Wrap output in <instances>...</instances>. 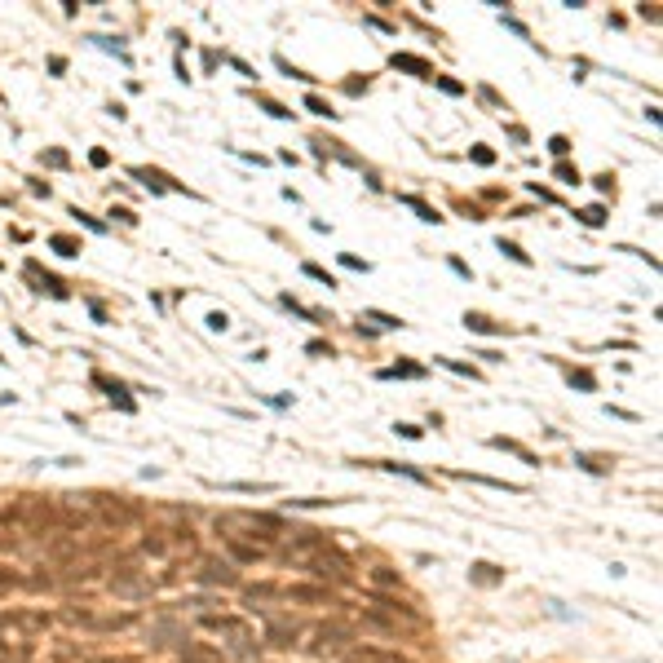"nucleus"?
Wrapping results in <instances>:
<instances>
[{
  "label": "nucleus",
  "mask_w": 663,
  "mask_h": 663,
  "mask_svg": "<svg viewBox=\"0 0 663 663\" xmlns=\"http://www.w3.org/2000/svg\"><path fill=\"white\" fill-rule=\"evenodd\" d=\"M265 602H279V584H248V588H243V606H248V610H257V606H265Z\"/></svg>",
  "instance_id": "obj_13"
},
{
  "label": "nucleus",
  "mask_w": 663,
  "mask_h": 663,
  "mask_svg": "<svg viewBox=\"0 0 663 663\" xmlns=\"http://www.w3.org/2000/svg\"><path fill=\"white\" fill-rule=\"evenodd\" d=\"M18 584H23V579H18V575H13V571H5V566H0V592H9V588H18Z\"/></svg>",
  "instance_id": "obj_24"
},
{
  "label": "nucleus",
  "mask_w": 663,
  "mask_h": 663,
  "mask_svg": "<svg viewBox=\"0 0 663 663\" xmlns=\"http://www.w3.org/2000/svg\"><path fill=\"white\" fill-rule=\"evenodd\" d=\"M310 354H327L332 358V345L327 341H310Z\"/></svg>",
  "instance_id": "obj_31"
},
{
  "label": "nucleus",
  "mask_w": 663,
  "mask_h": 663,
  "mask_svg": "<svg viewBox=\"0 0 663 663\" xmlns=\"http://www.w3.org/2000/svg\"><path fill=\"white\" fill-rule=\"evenodd\" d=\"M394 66H407V71H416V75H425V80H434V66L420 62V58H411V54H398V58H394Z\"/></svg>",
  "instance_id": "obj_18"
},
{
  "label": "nucleus",
  "mask_w": 663,
  "mask_h": 663,
  "mask_svg": "<svg viewBox=\"0 0 663 663\" xmlns=\"http://www.w3.org/2000/svg\"><path fill=\"white\" fill-rule=\"evenodd\" d=\"M464 323H469L473 332H495V323H491V319H482V314H464Z\"/></svg>",
  "instance_id": "obj_22"
},
{
  "label": "nucleus",
  "mask_w": 663,
  "mask_h": 663,
  "mask_svg": "<svg viewBox=\"0 0 663 663\" xmlns=\"http://www.w3.org/2000/svg\"><path fill=\"white\" fill-rule=\"evenodd\" d=\"M305 107H310L314 115H336V111H332V107L323 102V97H305Z\"/></svg>",
  "instance_id": "obj_25"
},
{
  "label": "nucleus",
  "mask_w": 663,
  "mask_h": 663,
  "mask_svg": "<svg viewBox=\"0 0 663 663\" xmlns=\"http://www.w3.org/2000/svg\"><path fill=\"white\" fill-rule=\"evenodd\" d=\"M345 663H411V659L398 655V650H380V645H350Z\"/></svg>",
  "instance_id": "obj_10"
},
{
  "label": "nucleus",
  "mask_w": 663,
  "mask_h": 663,
  "mask_svg": "<svg viewBox=\"0 0 663 663\" xmlns=\"http://www.w3.org/2000/svg\"><path fill=\"white\" fill-rule=\"evenodd\" d=\"M385 469H394V473H407V478H416V482H425V473H416L411 464H385Z\"/></svg>",
  "instance_id": "obj_29"
},
{
  "label": "nucleus",
  "mask_w": 663,
  "mask_h": 663,
  "mask_svg": "<svg viewBox=\"0 0 663 663\" xmlns=\"http://www.w3.org/2000/svg\"><path fill=\"white\" fill-rule=\"evenodd\" d=\"M195 579H199L204 588H235V584H239L235 566H230V561H217V557H204V561H199Z\"/></svg>",
  "instance_id": "obj_6"
},
{
  "label": "nucleus",
  "mask_w": 663,
  "mask_h": 663,
  "mask_svg": "<svg viewBox=\"0 0 663 663\" xmlns=\"http://www.w3.org/2000/svg\"><path fill=\"white\" fill-rule=\"evenodd\" d=\"M89 504H93V518L102 522V526L124 530V526H138L142 522V509L120 500V495H89Z\"/></svg>",
  "instance_id": "obj_2"
},
{
  "label": "nucleus",
  "mask_w": 663,
  "mask_h": 663,
  "mask_svg": "<svg viewBox=\"0 0 663 663\" xmlns=\"http://www.w3.org/2000/svg\"><path fill=\"white\" fill-rule=\"evenodd\" d=\"M142 553H151V557H169V535H164V530H151V535L142 540Z\"/></svg>",
  "instance_id": "obj_17"
},
{
  "label": "nucleus",
  "mask_w": 663,
  "mask_h": 663,
  "mask_svg": "<svg viewBox=\"0 0 663 663\" xmlns=\"http://www.w3.org/2000/svg\"><path fill=\"white\" fill-rule=\"evenodd\" d=\"M62 619H66V624H85V628H89V624H93V610H62Z\"/></svg>",
  "instance_id": "obj_21"
},
{
  "label": "nucleus",
  "mask_w": 663,
  "mask_h": 663,
  "mask_svg": "<svg viewBox=\"0 0 663 663\" xmlns=\"http://www.w3.org/2000/svg\"><path fill=\"white\" fill-rule=\"evenodd\" d=\"M305 274H310V279H319V284H327V288H336V279H332L323 265H305Z\"/></svg>",
  "instance_id": "obj_23"
},
{
  "label": "nucleus",
  "mask_w": 663,
  "mask_h": 663,
  "mask_svg": "<svg viewBox=\"0 0 663 663\" xmlns=\"http://www.w3.org/2000/svg\"><path fill=\"white\" fill-rule=\"evenodd\" d=\"M500 253H509L513 261H522V265H526V253H522V248H518V243H504V239H500Z\"/></svg>",
  "instance_id": "obj_28"
},
{
  "label": "nucleus",
  "mask_w": 663,
  "mask_h": 663,
  "mask_svg": "<svg viewBox=\"0 0 663 663\" xmlns=\"http://www.w3.org/2000/svg\"><path fill=\"white\" fill-rule=\"evenodd\" d=\"M5 522H18L23 530H31V535H44V530L62 526V509L54 500H40V495H23V500L5 513Z\"/></svg>",
  "instance_id": "obj_1"
},
{
  "label": "nucleus",
  "mask_w": 663,
  "mask_h": 663,
  "mask_svg": "<svg viewBox=\"0 0 663 663\" xmlns=\"http://www.w3.org/2000/svg\"><path fill=\"white\" fill-rule=\"evenodd\" d=\"M407 204L416 208V212H420L425 221H442V212H438V208H429V204H420V199H407Z\"/></svg>",
  "instance_id": "obj_20"
},
{
  "label": "nucleus",
  "mask_w": 663,
  "mask_h": 663,
  "mask_svg": "<svg viewBox=\"0 0 663 663\" xmlns=\"http://www.w3.org/2000/svg\"><path fill=\"white\" fill-rule=\"evenodd\" d=\"M305 571L314 575V579H323V588H327V579L332 584H350V557H341L336 549H327V553H319V557H310L305 561Z\"/></svg>",
  "instance_id": "obj_4"
},
{
  "label": "nucleus",
  "mask_w": 663,
  "mask_h": 663,
  "mask_svg": "<svg viewBox=\"0 0 663 663\" xmlns=\"http://www.w3.org/2000/svg\"><path fill=\"white\" fill-rule=\"evenodd\" d=\"M199 628H208V633H221V637H248V624L243 619H235V615H204L199 619Z\"/></svg>",
  "instance_id": "obj_12"
},
{
  "label": "nucleus",
  "mask_w": 663,
  "mask_h": 663,
  "mask_svg": "<svg viewBox=\"0 0 663 663\" xmlns=\"http://www.w3.org/2000/svg\"><path fill=\"white\" fill-rule=\"evenodd\" d=\"M226 323H230V319H226V314H208V327H212V332H221Z\"/></svg>",
  "instance_id": "obj_30"
},
{
  "label": "nucleus",
  "mask_w": 663,
  "mask_h": 663,
  "mask_svg": "<svg viewBox=\"0 0 663 663\" xmlns=\"http://www.w3.org/2000/svg\"><path fill=\"white\" fill-rule=\"evenodd\" d=\"M332 549V540H327V530H296L292 540H284V557L296 561V566H305L310 557H319Z\"/></svg>",
  "instance_id": "obj_3"
},
{
  "label": "nucleus",
  "mask_w": 663,
  "mask_h": 663,
  "mask_svg": "<svg viewBox=\"0 0 663 663\" xmlns=\"http://www.w3.org/2000/svg\"><path fill=\"white\" fill-rule=\"evenodd\" d=\"M133 624H138V615H133V610H124V615H107V619L93 615L89 628H97V633H124V628H133Z\"/></svg>",
  "instance_id": "obj_14"
},
{
  "label": "nucleus",
  "mask_w": 663,
  "mask_h": 663,
  "mask_svg": "<svg viewBox=\"0 0 663 663\" xmlns=\"http://www.w3.org/2000/svg\"><path fill=\"white\" fill-rule=\"evenodd\" d=\"M230 491H248L253 495V491H270V482H230Z\"/></svg>",
  "instance_id": "obj_26"
},
{
  "label": "nucleus",
  "mask_w": 663,
  "mask_h": 663,
  "mask_svg": "<svg viewBox=\"0 0 663 663\" xmlns=\"http://www.w3.org/2000/svg\"><path fill=\"white\" fill-rule=\"evenodd\" d=\"M380 588H403V575L389 571V566H376L372 571V592H380Z\"/></svg>",
  "instance_id": "obj_15"
},
{
  "label": "nucleus",
  "mask_w": 663,
  "mask_h": 663,
  "mask_svg": "<svg viewBox=\"0 0 663 663\" xmlns=\"http://www.w3.org/2000/svg\"><path fill=\"white\" fill-rule=\"evenodd\" d=\"M367 319H372V323H380V327H403V319H389V314H376V310L367 314Z\"/></svg>",
  "instance_id": "obj_27"
},
{
  "label": "nucleus",
  "mask_w": 663,
  "mask_h": 663,
  "mask_svg": "<svg viewBox=\"0 0 663 663\" xmlns=\"http://www.w3.org/2000/svg\"><path fill=\"white\" fill-rule=\"evenodd\" d=\"M279 597L296 602V606H332V592L323 584H288V588H279Z\"/></svg>",
  "instance_id": "obj_8"
},
{
  "label": "nucleus",
  "mask_w": 663,
  "mask_h": 663,
  "mask_svg": "<svg viewBox=\"0 0 663 663\" xmlns=\"http://www.w3.org/2000/svg\"><path fill=\"white\" fill-rule=\"evenodd\" d=\"M221 540H226L230 561H239V566H257L261 557H270L265 549H257V544H248V540H235V535H221Z\"/></svg>",
  "instance_id": "obj_11"
},
{
  "label": "nucleus",
  "mask_w": 663,
  "mask_h": 663,
  "mask_svg": "<svg viewBox=\"0 0 663 663\" xmlns=\"http://www.w3.org/2000/svg\"><path fill=\"white\" fill-rule=\"evenodd\" d=\"M296 637H301V624L288 619V615H270L265 619V641L274 645V650H292Z\"/></svg>",
  "instance_id": "obj_7"
},
{
  "label": "nucleus",
  "mask_w": 663,
  "mask_h": 663,
  "mask_svg": "<svg viewBox=\"0 0 663 663\" xmlns=\"http://www.w3.org/2000/svg\"><path fill=\"white\" fill-rule=\"evenodd\" d=\"M345 641H350V628H345V624H319V633H314V645H310V650H314V655H336Z\"/></svg>",
  "instance_id": "obj_9"
},
{
  "label": "nucleus",
  "mask_w": 663,
  "mask_h": 663,
  "mask_svg": "<svg viewBox=\"0 0 663 663\" xmlns=\"http://www.w3.org/2000/svg\"><path fill=\"white\" fill-rule=\"evenodd\" d=\"M107 584H111V592H120V597H146V592H151V579L142 575L138 561H124L120 571H111Z\"/></svg>",
  "instance_id": "obj_5"
},
{
  "label": "nucleus",
  "mask_w": 663,
  "mask_h": 663,
  "mask_svg": "<svg viewBox=\"0 0 663 663\" xmlns=\"http://www.w3.org/2000/svg\"><path fill=\"white\" fill-rule=\"evenodd\" d=\"M473 579H478V584H500L504 575L495 571V566H487V561H478V566H473Z\"/></svg>",
  "instance_id": "obj_19"
},
{
  "label": "nucleus",
  "mask_w": 663,
  "mask_h": 663,
  "mask_svg": "<svg viewBox=\"0 0 663 663\" xmlns=\"http://www.w3.org/2000/svg\"><path fill=\"white\" fill-rule=\"evenodd\" d=\"M181 637V628L173 624V619H159L155 628H151V645H169V641H177Z\"/></svg>",
  "instance_id": "obj_16"
}]
</instances>
